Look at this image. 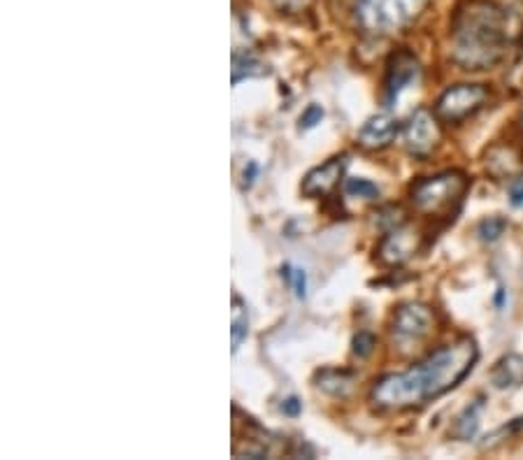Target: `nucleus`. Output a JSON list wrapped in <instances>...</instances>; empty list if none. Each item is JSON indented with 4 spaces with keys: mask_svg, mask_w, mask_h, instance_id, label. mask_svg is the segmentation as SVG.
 Wrapping results in <instances>:
<instances>
[{
    "mask_svg": "<svg viewBox=\"0 0 523 460\" xmlns=\"http://www.w3.org/2000/svg\"><path fill=\"white\" fill-rule=\"evenodd\" d=\"M316 386H319L324 394L332 395V398H347L356 386V375L349 370L328 367V370H321L319 375H316Z\"/></svg>",
    "mask_w": 523,
    "mask_h": 460,
    "instance_id": "nucleus-14",
    "label": "nucleus"
},
{
    "mask_svg": "<svg viewBox=\"0 0 523 460\" xmlns=\"http://www.w3.org/2000/svg\"><path fill=\"white\" fill-rule=\"evenodd\" d=\"M275 10L284 12V14H300L310 7L312 0H270Z\"/></svg>",
    "mask_w": 523,
    "mask_h": 460,
    "instance_id": "nucleus-22",
    "label": "nucleus"
},
{
    "mask_svg": "<svg viewBox=\"0 0 523 460\" xmlns=\"http://www.w3.org/2000/svg\"><path fill=\"white\" fill-rule=\"evenodd\" d=\"M510 202L514 208H523V177H517L510 186Z\"/></svg>",
    "mask_w": 523,
    "mask_h": 460,
    "instance_id": "nucleus-25",
    "label": "nucleus"
},
{
    "mask_svg": "<svg viewBox=\"0 0 523 460\" xmlns=\"http://www.w3.org/2000/svg\"><path fill=\"white\" fill-rule=\"evenodd\" d=\"M419 73H421L419 58L410 49H398L391 54L386 63V77H384V102H386V107L395 105L400 93L417 82Z\"/></svg>",
    "mask_w": 523,
    "mask_h": 460,
    "instance_id": "nucleus-8",
    "label": "nucleus"
},
{
    "mask_svg": "<svg viewBox=\"0 0 523 460\" xmlns=\"http://www.w3.org/2000/svg\"><path fill=\"white\" fill-rule=\"evenodd\" d=\"M344 168H347V156H332L319 168L310 170L303 180V193L307 198H326L335 191V186L342 180Z\"/></svg>",
    "mask_w": 523,
    "mask_h": 460,
    "instance_id": "nucleus-10",
    "label": "nucleus"
},
{
    "mask_svg": "<svg viewBox=\"0 0 523 460\" xmlns=\"http://www.w3.org/2000/svg\"><path fill=\"white\" fill-rule=\"evenodd\" d=\"M249 335V309L240 296H233V309H231V340H233V354H237V349L243 347V342Z\"/></svg>",
    "mask_w": 523,
    "mask_h": 460,
    "instance_id": "nucleus-17",
    "label": "nucleus"
},
{
    "mask_svg": "<svg viewBox=\"0 0 523 460\" xmlns=\"http://www.w3.org/2000/svg\"><path fill=\"white\" fill-rule=\"evenodd\" d=\"M486 170L495 180H517L523 174V154L512 145H493L486 152Z\"/></svg>",
    "mask_w": 523,
    "mask_h": 460,
    "instance_id": "nucleus-12",
    "label": "nucleus"
},
{
    "mask_svg": "<svg viewBox=\"0 0 523 460\" xmlns=\"http://www.w3.org/2000/svg\"><path fill=\"white\" fill-rule=\"evenodd\" d=\"M321 119H324V107L312 102L303 114H300V130H312L321 124Z\"/></svg>",
    "mask_w": 523,
    "mask_h": 460,
    "instance_id": "nucleus-21",
    "label": "nucleus"
},
{
    "mask_svg": "<svg viewBox=\"0 0 523 460\" xmlns=\"http://www.w3.org/2000/svg\"><path fill=\"white\" fill-rule=\"evenodd\" d=\"M435 328V314L433 309L423 303H403L395 309L394 321H391V335L394 342L398 344L403 351L426 340Z\"/></svg>",
    "mask_w": 523,
    "mask_h": 460,
    "instance_id": "nucleus-6",
    "label": "nucleus"
},
{
    "mask_svg": "<svg viewBox=\"0 0 523 460\" xmlns=\"http://www.w3.org/2000/svg\"><path fill=\"white\" fill-rule=\"evenodd\" d=\"M523 430V416H519V419H514L510 426H505V432H521Z\"/></svg>",
    "mask_w": 523,
    "mask_h": 460,
    "instance_id": "nucleus-27",
    "label": "nucleus"
},
{
    "mask_svg": "<svg viewBox=\"0 0 523 460\" xmlns=\"http://www.w3.org/2000/svg\"><path fill=\"white\" fill-rule=\"evenodd\" d=\"M344 193L349 198H360V200H377L379 186L372 184L370 180H363V177H351L344 181Z\"/></svg>",
    "mask_w": 523,
    "mask_h": 460,
    "instance_id": "nucleus-18",
    "label": "nucleus"
},
{
    "mask_svg": "<svg viewBox=\"0 0 523 460\" xmlns=\"http://www.w3.org/2000/svg\"><path fill=\"white\" fill-rule=\"evenodd\" d=\"M491 384H493L498 391L523 386V354L502 356V358L495 363L493 370H491Z\"/></svg>",
    "mask_w": 523,
    "mask_h": 460,
    "instance_id": "nucleus-13",
    "label": "nucleus"
},
{
    "mask_svg": "<svg viewBox=\"0 0 523 460\" xmlns=\"http://www.w3.org/2000/svg\"><path fill=\"white\" fill-rule=\"evenodd\" d=\"M507 49V14L491 0H470L451 26V58L463 70H489Z\"/></svg>",
    "mask_w": 523,
    "mask_h": 460,
    "instance_id": "nucleus-2",
    "label": "nucleus"
},
{
    "mask_svg": "<svg viewBox=\"0 0 523 460\" xmlns=\"http://www.w3.org/2000/svg\"><path fill=\"white\" fill-rule=\"evenodd\" d=\"M268 75H270V67L265 66L261 58L253 57V54H240V51L233 54V84L235 86L243 79L268 77Z\"/></svg>",
    "mask_w": 523,
    "mask_h": 460,
    "instance_id": "nucleus-16",
    "label": "nucleus"
},
{
    "mask_svg": "<svg viewBox=\"0 0 523 460\" xmlns=\"http://www.w3.org/2000/svg\"><path fill=\"white\" fill-rule=\"evenodd\" d=\"M439 140H442V130H439L438 114L426 107H419L405 124L407 152L417 158H428L439 146Z\"/></svg>",
    "mask_w": 523,
    "mask_h": 460,
    "instance_id": "nucleus-7",
    "label": "nucleus"
},
{
    "mask_svg": "<svg viewBox=\"0 0 523 460\" xmlns=\"http://www.w3.org/2000/svg\"><path fill=\"white\" fill-rule=\"evenodd\" d=\"M426 0H356V19L366 33L391 35L421 14Z\"/></svg>",
    "mask_w": 523,
    "mask_h": 460,
    "instance_id": "nucleus-4",
    "label": "nucleus"
},
{
    "mask_svg": "<svg viewBox=\"0 0 523 460\" xmlns=\"http://www.w3.org/2000/svg\"><path fill=\"white\" fill-rule=\"evenodd\" d=\"M491 93L484 84H456L438 98L435 114L445 124H463L465 119L474 117L489 102Z\"/></svg>",
    "mask_w": 523,
    "mask_h": 460,
    "instance_id": "nucleus-5",
    "label": "nucleus"
},
{
    "mask_svg": "<svg viewBox=\"0 0 523 460\" xmlns=\"http://www.w3.org/2000/svg\"><path fill=\"white\" fill-rule=\"evenodd\" d=\"M400 133V121L391 114H375L360 126L359 130V145L363 149H370V152H379V149H386L391 142L398 137Z\"/></svg>",
    "mask_w": 523,
    "mask_h": 460,
    "instance_id": "nucleus-11",
    "label": "nucleus"
},
{
    "mask_svg": "<svg viewBox=\"0 0 523 460\" xmlns=\"http://www.w3.org/2000/svg\"><path fill=\"white\" fill-rule=\"evenodd\" d=\"M375 347H377V340H375L372 332L366 331H360L359 335L354 337V342H351V351H354V356H359V358H368V356L375 351Z\"/></svg>",
    "mask_w": 523,
    "mask_h": 460,
    "instance_id": "nucleus-20",
    "label": "nucleus"
},
{
    "mask_svg": "<svg viewBox=\"0 0 523 460\" xmlns=\"http://www.w3.org/2000/svg\"><path fill=\"white\" fill-rule=\"evenodd\" d=\"M421 235L412 226H398L394 230H386L382 244H379V261L384 265H403L419 252Z\"/></svg>",
    "mask_w": 523,
    "mask_h": 460,
    "instance_id": "nucleus-9",
    "label": "nucleus"
},
{
    "mask_svg": "<svg viewBox=\"0 0 523 460\" xmlns=\"http://www.w3.org/2000/svg\"><path fill=\"white\" fill-rule=\"evenodd\" d=\"M470 189V180L458 170H447L435 177L417 180L410 189L412 205L428 217H451L458 212Z\"/></svg>",
    "mask_w": 523,
    "mask_h": 460,
    "instance_id": "nucleus-3",
    "label": "nucleus"
},
{
    "mask_svg": "<svg viewBox=\"0 0 523 460\" xmlns=\"http://www.w3.org/2000/svg\"><path fill=\"white\" fill-rule=\"evenodd\" d=\"M256 177H259V165L253 164H249L247 168H244V172H243V186L244 189H249V186L253 184V180H256Z\"/></svg>",
    "mask_w": 523,
    "mask_h": 460,
    "instance_id": "nucleus-26",
    "label": "nucleus"
},
{
    "mask_svg": "<svg viewBox=\"0 0 523 460\" xmlns=\"http://www.w3.org/2000/svg\"><path fill=\"white\" fill-rule=\"evenodd\" d=\"M279 410H281V414H287V416H291V419H296V416L303 411V402H300L296 395H291V398H287V400H281V404H279Z\"/></svg>",
    "mask_w": 523,
    "mask_h": 460,
    "instance_id": "nucleus-24",
    "label": "nucleus"
},
{
    "mask_svg": "<svg viewBox=\"0 0 523 460\" xmlns=\"http://www.w3.org/2000/svg\"><path fill=\"white\" fill-rule=\"evenodd\" d=\"M479 351L473 337H458L435 349L407 372H394L377 379L370 391V402L386 411L421 407L458 386L473 372Z\"/></svg>",
    "mask_w": 523,
    "mask_h": 460,
    "instance_id": "nucleus-1",
    "label": "nucleus"
},
{
    "mask_svg": "<svg viewBox=\"0 0 523 460\" xmlns=\"http://www.w3.org/2000/svg\"><path fill=\"white\" fill-rule=\"evenodd\" d=\"M505 230L507 219H502V217H489V219H484L477 226V235L484 242H495L505 235Z\"/></svg>",
    "mask_w": 523,
    "mask_h": 460,
    "instance_id": "nucleus-19",
    "label": "nucleus"
},
{
    "mask_svg": "<svg viewBox=\"0 0 523 460\" xmlns=\"http://www.w3.org/2000/svg\"><path fill=\"white\" fill-rule=\"evenodd\" d=\"M521 57H523V45H521Z\"/></svg>",
    "mask_w": 523,
    "mask_h": 460,
    "instance_id": "nucleus-28",
    "label": "nucleus"
},
{
    "mask_svg": "<svg viewBox=\"0 0 523 460\" xmlns=\"http://www.w3.org/2000/svg\"><path fill=\"white\" fill-rule=\"evenodd\" d=\"M484 410V402L482 398H477L474 402H470L465 410L458 414V419L454 421V428H451V438L461 439V442H470V439L477 435L479 430V414Z\"/></svg>",
    "mask_w": 523,
    "mask_h": 460,
    "instance_id": "nucleus-15",
    "label": "nucleus"
},
{
    "mask_svg": "<svg viewBox=\"0 0 523 460\" xmlns=\"http://www.w3.org/2000/svg\"><path fill=\"white\" fill-rule=\"evenodd\" d=\"M291 288H293V293H296V297H298V300H303V297L307 296V275H305V270L293 268Z\"/></svg>",
    "mask_w": 523,
    "mask_h": 460,
    "instance_id": "nucleus-23",
    "label": "nucleus"
}]
</instances>
